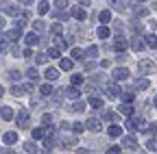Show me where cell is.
<instances>
[{"instance_id": "obj_59", "label": "cell", "mask_w": 157, "mask_h": 154, "mask_svg": "<svg viewBox=\"0 0 157 154\" xmlns=\"http://www.w3.org/2000/svg\"><path fill=\"white\" fill-rule=\"evenodd\" d=\"M0 113H2V109H0Z\"/></svg>"}, {"instance_id": "obj_36", "label": "cell", "mask_w": 157, "mask_h": 154, "mask_svg": "<svg viewBox=\"0 0 157 154\" xmlns=\"http://www.w3.org/2000/svg\"><path fill=\"white\" fill-rule=\"evenodd\" d=\"M20 35H22V33H20V28H11V30H9V39H17Z\"/></svg>"}, {"instance_id": "obj_3", "label": "cell", "mask_w": 157, "mask_h": 154, "mask_svg": "<svg viewBox=\"0 0 157 154\" xmlns=\"http://www.w3.org/2000/svg\"><path fill=\"white\" fill-rule=\"evenodd\" d=\"M140 72L142 74H153L155 72V65H153V61H140Z\"/></svg>"}, {"instance_id": "obj_34", "label": "cell", "mask_w": 157, "mask_h": 154, "mask_svg": "<svg viewBox=\"0 0 157 154\" xmlns=\"http://www.w3.org/2000/svg\"><path fill=\"white\" fill-rule=\"evenodd\" d=\"M146 150H151V152H157V139H151V141L146 143Z\"/></svg>"}, {"instance_id": "obj_44", "label": "cell", "mask_w": 157, "mask_h": 154, "mask_svg": "<svg viewBox=\"0 0 157 154\" xmlns=\"http://www.w3.org/2000/svg\"><path fill=\"white\" fill-rule=\"evenodd\" d=\"M55 5H57V9H66L68 0H55Z\"/></svg>"}, {"instance_id": "obj_24", "label": "cell", "mask_w": 157, "mask_h": 154, "mask_svg": "<svg viewBox=\"0 0 157 154\" xmlns=\"http://www.w3.org/2000/svg\"><path fill=\"white\" fill-rule=\"evenodd\" d=\"M50 30H52L55 35H61V33H63V26H61V24H59V20H57V22H55V24L50 26Z\"/></svg>"}, {"instance_id": "obj_38", "label": "cell", "mask_w": 157, "mask_h": 154, "mask_svg": "<svg viewBox=\"0 0 157 154\" xmlns=\"http://www.w3.org/2000/svg\"><path fill=\"white\" fill-rule=\"evenodd\" d=\"M59 54H61V48H50L48 50V56H55V59H57Z\"/></svg>"}, {"instance_id": "obj_12", "label": "cell", "mask_w": 157, "mask_h": 154, "mask_svg": "<svg viewBox=\"0 0 157 154\" xmlns=\"http://www.w3.org/2000/svg\"><path fill=\"white\" fill-rule=\"evenodd\" d=\"M107 134H109V137H120V134H122V128H120V126H109Z\"/></svg>"}, {"instance_id": "obj_14", "label": "cell", "mask_w": 157, "mask_h": 154, "mask_svg": "<svg viewBox=\"0 0 157 154\" xmlns=\"http://www.w3.org/2000/svg\"><path fill=\"white\" fill-rule=\"evenodd\" d=\"M15 141H17V134H15V132H5V143L11 145V143H15Z\"/></svg>"}, {"instance_id": "obj_4", "label": "cell", "mask_w": 157, "mask_h": 154, "mask_svg": "<svg viewBox=\"0 0 157 154\" xmlns=\"http://www.w3.org/2000/svg\"><path fill=\"white\" fill-rule=\"evenodd\" d=\"M131 46H133V50H137V52H140V50L146 46V39H144V37H133Z\"/></svg>"}, {"instance_id": "obj_57", "label": "cell", "mask_w": 157, "mask_h": 154, "mask_svg": "<svg viewBox=\"0 0 157 154\" xmlns=\"http://www.w3.org/2000/svg\"><path fill=\"white\" fill-rule=\"evenodd\" d=\"M2 93H5V89H2V87H0V95H2Z\"/></svg>"}, {"instance_id": "obj_17", "label": "cell", "mask_w": 157, "mask_h": 154, "mask_svg": "<svg viewBox=\"0 0 157 154\" xmlns=\"http://www.w3.org/2000/svg\"><path fill=\"white\" fill-rule=\"evenodd\" d=\"M98 20H101L103 24H107V22H111V11H103L101 15H98Z\"/></svg>"}, {"instance_id": "obj_23", "label": "cell", "mask_w": 157, "mask_h": 154, "mask_svg": "<svg viewBox=\"0 0 157 154\" xmlns=\"http://www.w3.org/2000/svg\"><path fill=\"white\" fill-rule=\"evenodd\" d=\"M70 83H72L74 87H78V85H83V76H81V74H74L72 78H70Z\"/></svg>"}, {"instance_id": "obj_32", "label": "cell", "mask_w": 157, "mask_h": 154, "mask_svg": "<svg viewBox=\"0 0 157 154\" xmlns=\"http://www.w3.org/2000/svg\"><path fill=\"white\" fill-rule=\"evenodd\" d=\"M109 5H111V7H116L118 11H124V5L120 2V0H109Z\"/></svg>"}, {"instance_id": "obj_22", "label": "cell", "mask_w": 157, "mask_h": 154, "mask_svg": "<svg viewBox=\"0 0 157 154\" xmlns=\"http://www.w3.org/2000/svg\"><path fill=\"white\" fill-rule=\"evenodd\" d=\"M57 76H59V72H57L55 67H48V70H46V78H48V81H55Z\"/></svg>"}, {"instance_id": "obj_50", "label": "cell", "mask_w": 157, "mask_h": 154, "mask_svg": "<svg viewBox=\"0 0 157 154\" xmlns=\"http://www.w3.org/2000/svg\"><path fill=\"white\" fill-rule=\"evenodd\" d=\"M94 67H96L94 61H87V63H85V70H94Z\"/></svg>"}, {"instance_id": "obj_56", "label": "cell", "mask_w": 157, "mask_h": 154, "mask_svg": "<svg viewBox=\"0 0 157 154\" xmlns=\"http://www.w3.org/2000/svg\"><path fill=\"white\" fill-rule=\"evenodd\" d=\"M2 24H5V22H2V17H0V28H2Z\"/></svg>"}, {"instance_id": "obj_6", "label": "cell", "mask_w": 157, "mask_h": 154, "mask_svg": "<svg viewBox=\"0 0 157 154\" xmlns=\"http://www.w3.org/2000/svg\"><path fill=\"white\" fill-rule=\"evenodd\" d=\"M87 104L92 109H101L103 106V98H98V95H92V98H87Z\"/></svg>"}, {"instance_id": "obj_26", "label": "cell", "mask_w": 157, "mask_h": 154, "mask_svg": "<svg viewBox=\"0 0 157 154\" xmlns=\"http://www.w3.org/2000/svg\"><path fill=\"white\" fill-rule=\"evenodd\" d=\"M52 15H55V20H68V17H70L72 13H63V11H55Z\"/></svg>"}, {"instance_id": "obj_15", "label": "cell", "mask_w": 157, "mask_h": 154, "mask_svg": "<svg viewBox=\"0 0 157 154\" xmlns=\"http://www.w3.org/2000/svg\"><path fill=\"white\" fill-rule=\"evenodd\" d=\"M46 137V128H35L33 130V139H44Z\"/></svg>"}, {"instance_id": "obj_1", "label": "cell", "mask_w": 157, "mask_h": 154, "mask_svg": "<svg viewBox=\"0 0 157 154\" xmlns=\"http://www.w3.org/2000/svg\"><path fill=\"white\" fill-rule=\"evenodd\" d=\"M111 78H116V81H124V78H129V70H124V67H116V70L111 72Z\"/></svg>"}, {"instance_id": "obj_35", "label": "cell", "mask_w": 157, "mask_h": 154, "mask_svg": "<svg viewBox=\"0 0 157 154\" xmlns=\"http://www.w3.org/2000/svg\"><path fill=\"white\" fill-rule=\"evenodd\" d=\"M122 100H124V102H133V100H135V93H131V91L122 93Z\"/></svg>"}, {"instance_id": "obj_28", "label": "cell", "mask_w": 157, "mask_h": 154, "mask_svg": "<svg viewBox=\"0 0 157 154\" xmlns=\"http://www.w3.org/2000/svg\"><path fill=\"white\" fill-rule=\"evenodd\" d=\"M33 28H35V30H37V33H42V30H44V28H46V24H44V22H42V20H37V22H33Z\"/></svg>"}, {"instance_id": "obj_48", "label": "cell", "mask_w": 157, "mask_h": 154, "mask_svg": "<svg viewBox=\"0 0 157 154\" xmlns=\"http://www.w3.org/2000/svg\"><path fill=\"white\" fill-rule=\"evenodd\" d=\"M9 76H11V78H13V81H20V78H22V74H20V72H11Z\"/></svg>"}, {"instance_id": "obj_45", "label": "cell", "mask_w": 157, "mask_h": 154, "mask_svg": "<svg viewBox=\"0 0 157 154\" xmlns=\"http://www.w3.org/2000/svg\"><path fill=\"white\" fill-rule=\"evenodd\" d=\"M74 111H78V113L85 111V104H83V102H74Z\"/></svg>"}, {"instance_id": "obj_53", "label": "cell", "mask_w": 157, "mask_h": 154, "mask_svg": "<svg viewBox=\"0 0 157 154\" xmlns=\"http://www.w3.org/2000/svg\"><path fill=\"white\" fill-rule=\"evenodd\" d=\"M20 2H22V5H24V7H29V5H31V2H33V0H20Z\"/></svg>"}, {"instance_id": "obj_46", "label": "cell", "mask_w": 157, "mask_h": 154, "mask_svg": "<svg viewBox=\"0 0 157 154\" xmlns=\"http://www.w3.org/2000/svg\"><path fill=\"white\" fill-rule=\"evenodd\" d=\"M157 132V124L153 122V124H148V134H155Z\"/></svg>"}, {"instance_id": "obj_8", "label": "cell", "mask_w": 157, "mask_h": 154, "mask_svg": "<svg viewBox=\"0 0 157 154\" xmlns=\"http://www.w3.org/2000/svg\"><path fill=\"white\" fill-rule=\"evenodd\" d=\"M29 117H31V115H29V111H20V117H17V124L20 126H29Z\"/></svg>"}, {"instance_id": "obj_20", "label": "cell", "mask_w": 157, "mask_h": 154, "mask_svg": "<svg viewBox=\"0 0 157 154\" xmlns=\"http://www.w3.org/2000/svg\"><path fill=\"white\" fill-rule=\"evenodd\" d=\"M24 41H26L29 46H35V44H37V35H35V33H29V35L24 37Z\"/></svg>"}, {"instance_id": "obj_11", "label": "cell", "mask_w": 157, "mask_h": 154, "mask_svg": "<svg viewBox=\"0 0 157 154\" xmlns=\"http://www.w3.org/2000/svg\"><path fill=\"white\" fill-rule=\"evenodd\" d=\"M103 120H105V122H116V120H118V115H116L111 109H107V111L103 113Z\"/></svg>"}, {"instance_id": "obj_27", "label": "cell", "mask_w": 157, "mask_h": 154, "mask_svg": "<svg viewBox=\"0 0 157 154\" xmlns=\"http://www.w3.org/2000/svg\"><path fill=\"white\" fill-rule=\"evenodd\" d=\"M98 37H101V39H107V37H109V28L101 26V28H98Z\"/></svg>"}, {"instance_id": "obj_19", "label": "cell", "mask_w": 157, "mask_h": 154, "mask_svg": "<svg viewBox=\"0 0 157 154\" xmlns=\"http://www.w3.org/2000/svg\"><path fill=\"white\" fill-rule=\"evenodd\" d=\"M5 13H7V15H11V17H15L20 11H17V7H13V5H9V7L5 5Z\"/></svg>"}, {"instance_id": "obj_29", "label": "cell", "mask_w": 157, "mask_h": 154, "mask_svg": "<svg viewBox=\"0 0 157 154\" xmlns=\"http://www.w3.org/2000/svg\"><path fill=\"white\" fill-rule=\"evenodd\" d=\"M26 76H29V78H33V81H35V78H39V72H37L35 67H31V70H26Z\"/></svg>"}, {"instance_id": "obj_30", "label": "cell", "mask_w": 157, "mask_h": 154, "mask_svg": "<svg viewBox=\"0 0 157 154\" xmlns=\"http://www.w3.org/2000/svg\"><path fill=\"white\" fill-rule=\"evenodd\" d=\"M135 89H148V81H144V78H140L135 83Z\"/></svg>"}, {"instance_id": "obj_7", "label": "cell", "mask_w": 157, "mask_h": 154, "mask_svg": "<svg viewBox=\"0 0 157 154\" xmlns=\"http://www.w3.org/2000/svg\"><path fill=\"white\" fill-rule=\"evenodd\" d=\"M122 143H124V148H127V150H131V152H135V150H137V141H135L133 137H124V141H122Z\"/></svg>"}, {"instance_id": "obj_2", "label": "cell", "mask_w": 157, "mask_h": 154, "mask_svg": "<svg viewBox=\"0 0 157 154\" xmlns=\"http://www.w3.org/2000/svg\"><path fill=\"white\" fill-rule=\"evenodd\" d=\"M127 46H129V44H127V39H124V37H116V39H113V44H111V48H113L116 52H122Z\"/></svg>"}, {"instance_id": "obj_33", "label": "cell", "mask_w": 157, "mask_h": 154, "mask_svg": "<svg viewBox=\"0 0 157 154\" xmlns=\"http://www.w3.org/2000/svg\"><path fill=\"white\" fill-rule=\"evenodd\" d=\"M24 152H37V145L33 141H29V143H24Z\"/></svg>"}, {"instance_id": "obj_49", "label": "cell", "mask_w": 157, "mask_h": 154, "mask_svg": "<svg viewBox=\"0 0 157 154\" xmlns=\"http://www.w3.org/2000/svg\"><path fill=\"white\" fill-rule=\"evenodd\" d=\"M35 59H37V63H44V61H46V54H37Z\"/></svg>"}, {"instance_id": "obj_51", "label": "cell", "mask_w": 157, "mask_h": 154, "mask_svg": "<svg viewBox=\"0 0 157 154\" xmlns=\"http://www.w3.org/2000/svg\"><path fill=\"white\" fill-rule=\"evenodd\" d=\"M63 143H66V145H72V143H74V137H66Z\"/></svg>"}, {"instance_id": "obj_25", "label": "cell", "mask_w": 157, "mask_h": 154, "mask_svg": "<svg viewBox=\"0 0 157 154\" xmlns=\"http://www.w3.org/2000/svg\"><path fill=\"white\" fill-rule=\"evenodd\" d=\"M2 120H7V122H11L13 120V111L7 106V109H2Z\"/></svg>"}, {"instance_id": "obj_10", "label": "cell", "mask_w": 157, "mask_h": 154, "mask_svg": "<svg viewBox=\"0 0 157 154\" xmlns=\"http://www.w3.org/2000/svg\"><path fill=\"white\" fill-rule=\"evenodd\" d=\"M72 15L76 17V20H85V17H87V13H85L81 7H74V9H72Z\"/></svg>"}, {"instance_id": "obj_37", "label": "cell", "mask_w": 157, "mask_h": 154, "mask_svg": "<svg viewBox=\"0 0 157 154\" xmlns=\"http://www.w3.org/2000/svg\"><path fill=\"white\" fill-rule=\"evenodd\" d=\"M68 95H70V98H78V95H81V93H78V89H76V87L72 85V87L68 89Z\"/></svg>"}, {"instance_id": "obj_18", "label": "cell", "mask_w": 157, "mask_h": 154, "mask_svg": "<svg viewBox=\"0 0 157 154\" xmlns=\"http://www.w3.org/2000/svg\"><path fill=\"white\" fill-rule=\"evenodd\" d=\"M37 13H39V15H46V13H48V2H46V0H42V2H39Z\"/></svg>"}, {"instance_id": "obj_39", "label": "cell", "mask_w": 157, "mask_h": 154, "mask_svg": "<svg viewBox=\"0 0 157 154\" xmlns=\"http://www.w3.org/2000/svg\"><path fill=\"white\" fill-rule=\"evenodd\" d=\"M39 91H42L44 95H50V93H52V87H50V85H42V89H39Z\"/></svg>"}, {"instance_id": "obj_21", "label": "cell", "mask_w": 157, "mask_h": 154, "mask_svg": "<svg viewBox=\"0 0 157 154\" xmlns=\"http://www.w3.org/2000/svg\"><path fill=\"white\" fill-rule=\"evenodd\" d=\"M144 39H146V44H148V48H157V37H155V35H146V37H144Z\"/></svg>"}, {"instance_id": "obj_52", "label": "cell", "mask_w": 157, "mask_h": 154, "mask_svg": "<svg viewBox=\"0 0 157 154\" xmlns=\"http://www.w3.org/2000/svg\"><path fill=\"white\" fill-rule=\"evenodd\" d=\"M2 52H7V44H5V41H0V54H2Z\"/></svg>"}, {"instance_id": "obj_9", "label": "cell", "mask_w": 157, "mask_h": 154, "mask_svg": "<svg viewBox=\"0 0 157 154\" xmlns=\"http://www.w3.org/2000/svg\"><path fill=\"white\" fill-rule=\"evenodd\" d=\"M120 113H122V115H127V117H131V115H133L135 111H133V106H131V102H124V104L120 106Z\"/></svg>"}, {"instance_id": "obj_43", "label": "cell", "mask_w": 157, "mask_h": 154, "mask_svg": "<svg viewBox=\"0 0 157 154\" xmlns=\"http://www.w3.org/2000/svg\"><path fill=\"white\" fill-rule=\"evenodd\" d=\"M11 93H13V95H17V98H20V95L24 93V89H22V87H13V89H11Z\"/></svg>"}, {"instance_id": "obj_13", "label": "cell", "mask_w": 157, "mask_h": 154, "mask_svg": "<svg viewBox=\"0 0 157 154\" xmlns=\"http://www.w3.org/2000/svg\"><path fill=\"white\" fill-rule=\"evenodd\" d=\"M107 95H122V91H120L118 85H109L107 87Z\"/></svg>"}, {"instance_id": "obj_40", "label": "cell", "mask_w": 157, "mask_h": 154, "mask_svg": "<svg viewBox=\"0 0 157 154\" xmlns=\"http://www.w3.org/2000/svg\"><path fill=\"white\" fill-rule=\"evenodd\" d=\"M146 13H148V11H146V7H137V9H135V15H140V17H144Z\"/></svg>"}, {"instance_id": "obj_5", "label": "cell", "mask_w": 157, "mask_h": 154, "mask_svg": "<svg viewBox=\"0 0 157 154\" xmlns=\"http://www.w3.org/2000/svg\"><path fill=\"white\" fill-rule=\"evenodd\" d=\"M85 126H87V130H92V132H98V130H101V122L94 120V117H90Z\"/></svg>"}, {"instance_id": "obj_42", "label": "cell", "mask_w": 157, "mask_h": 154, "mask_svg": "<svg viewBox=\"0 0 157 154\" xmlns=\"http://www.w3.org/2000/svg\"><path fill=\"white\" fill-rule=\"evenodd\" d=\"M87 54L92 56V59H96V56H98V48H94V46H92V48H87Z\"/></svg>"}, {"instance_id": "obj_31", "label": "cell", "mask_w": 157, "mask_h": 154, "mask_svg": "<svg viewBox=\"0 0 157 154\" xmlns=\"http://www.w3.org/2000/svg\"><path fill=\"white\" fill-rule=\"evenodd\" d=\"M72 59H83V50L81 48H72Z\"/></svg>"}, {"instance_id": "obj_41", "label": "cell", "mask_w": 157, "mask_h": 154, "mask_svg": "<svg viewBox=\"0 0 157 154\" xmlns=\"http://www.w3.org/2000/svg\"><path fill=\"white\" fill-rule=\"evenodd\" d=\"M72 130H74L76 134H78V132H83V124H78V122H74V124H72Z\"/></svg>"}, {"instance_id": "obj_55", "label": "cell", "mask_w": 157, "mask_h": 154, "mask_svg": "<svg viewBox=\"0 0 157 154\" xmlns=\"http://www.w3.org/2000/svg\"><path fill=\"white\" fill-rule=\"evenodd\" d=\"M153 104H155V106H157V95H155V100H153Z\"/></svg>"}, {"instance_id": "obj_54", "label": "cell", "mask_w": 157, "mask_h": 154, "mask_svg": "<svg viewBox=\"0 0 157 154\" xmlns=\"http://www.w3.org/2000/svg\"><path fill=\"white\" fill-rule=\"evenodd\" d=\"M92 2V0H81V5H90Z\"/></svg>"}, {"instance_id": "obj_47", "label": "cell", "mask_w": 157, "mask_h": 154, "mask_svg": "<svg viewBox=\"0 0 157 154\" xmlns=\"http://www.w3.org/2000/svg\"><path fill=\"white\" fill-rule=\"evenodd\" d=\"M107 152H113V154H118V152H122V148H120V145H111Z\"/></svg>"}, {"instance_id": "obj_58", "label": "cell", "mask_w": 157, "mask_h": 154, "mask_svg": "<svg viewBox=\"0 0 157 154\" xmlns=\"http://www.w3.org/2000/svg\"><path fill=\"white\" fill-rule=\"evenodd\" d=\"M137 2H144V0H137Z\"/></svg>"}, {"instance_id": "obj_16", "label": "cell", "mask_w": 157, "mask_h": 154, "mask_svg": "<svg viewBox=\"0 0 157 154\" xmlns=\"http://www.w3.org/2000/svg\"><path fill=\"white\" fill-rule=\"evenodd\" d=\"M59 67H61V70H72V59H61V61H59Z\"/></svg>"}]
</instances>
